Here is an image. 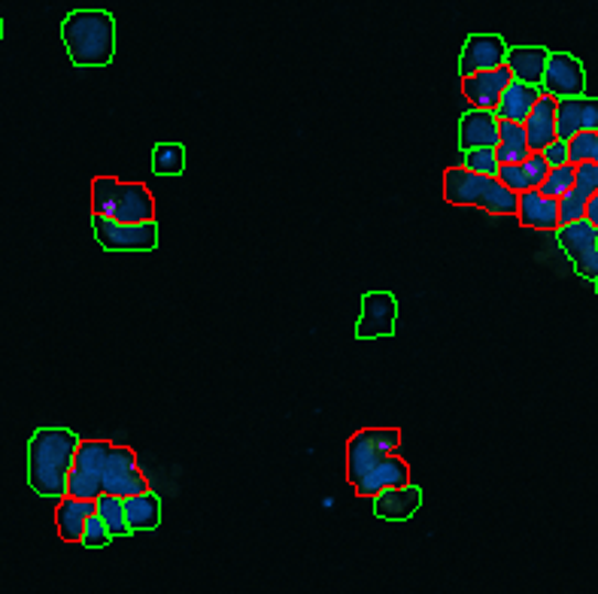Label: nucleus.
I'll return each instance as SVG.
<instances>
[{
	"label": "nucleus",
	"instance_id": "f257e3e1",
	"mask_svg": "<svg viewBox=\"0 0 598 594\" xmlns=\"http://www.w3.org/2000/svg\"><path fill=\"white\" fill-rule=\"evenodd\" d=\"M79 436L67 428H40L28 443V485L34 495L58 497L67 495V476L74 467Z\"/></svg>",
	"mask_w": 598,
	"mask_h": 594
},
{
	"label": "nucleus",
	"instance_id": "f03ea898",
	"mask_svg": "<svg viewBox=\"0 0 598 594\" xmlns=\"http://www.w3.org/2000/svg\"><path fill=\"white\" fill-rule=\"evenodd\" d=\"M62 40L76 67H107L116 58V19L107 10H74L62 22Z\"/></svg>",
	"mask_w": 598,
	"mask_h": 594
},
{
	"label": "nucleus",
	"instance_id": "7ed1b4c3",
	"mask_svg": "<svg viewBox=\"0 0 598 594\" xmlns=\"http://www.w3.org/2000/svg\"><path fill=\"white\" fill-rule=\"evenodd\" d=\"M444 197L452 206H477L492 216H516L520 209V194L511 192L499 176L474 173L462 164L444 173Z\"/></svg>",
	"mask_w": 598,
	"mask_h": 594
},
{
	"label": "nucleus",
	"instance_id": "20e7f679",
	"mask_svg": "<svg viewBox=\"0 0 598 594\" xmlns=\"http://www.w3.org/2000/svg\"><path fill=\"white\" fill-rule=\"evenodd\" d=\"M92 216L116 218V222H152L156 218V197L143 182L95 176V182H92Z\"/></svg>",
	"mask_w": 598,
	"mask_h": 594
},
{
	"label": "nucleus",
	"instance_id": "39448f33",
	"mask_svg": "<svg viewBox=\"0 0 598 594\" xmlns=\"http://www.w3.org/2000/svg\"><path fill=\"white\" fill-rule=\"evenodd\" d=\"M402 446L398 428H365L355 431L346 443V483L355 485L383 455H392Z\"/></svg>",
	"mask_w": 598,
	"mask_h": 594
},
{
	"label": "nucleus",
	"instance_id": "423d86ee",
	"mask_svg": "<svg viewBox=\"0 0 598 594\" xmlns=\"http://www.w3.org/2000/svg\"><path fill=\"white\" fill-rule=\"evenodd\" d=\"M95 240L107 252H152L159 246V225L152 222H116L92 216Z\"/></svg>",
	"mask_w": 598,
	"mask_h": 594
},
{
	"label": "nucleus",
	"instance_id": "0eeeda50",
	"mask_svg": "<svg viewBox=\"0 0 598 594\" xmlns=\"http://www.w3.org/2000/svg\"><path fill=\"white\" fill-rule=\"evenodd\" d=\"M113 443L107 440H79L74 467L67 476V495L98 500L104 495V464Z\"/></svg>",
	"mask_w": 598,
	"mask_h": 594
},
{
	"label": "nucleus",
	"instance_id": "6e6552de",
	"mask_svg": "<svg viewBox=\"0 0 598 594\" xmlns=\"http://www.w3.org/2000/svg\"><path fill=\"white\" fill-rule=\"evenodd\" d=\"M556 240H559L562 252L568 255V261L574 270L589 282L598 279V228L592 222H572V225H559L556 230Z\"/></svg>",
	"mask_w": 598,
	"mask_h": 594
},
{
	"label": "nucleus",
	"instance_id": "1a4fd4ad",
	"mask_svg": "<svg viewBox=\"0 0 598 594\" xmlns=\"http://www.w3.org/2000/svg\"><path fill=\"white\" fill-rule=\"evenodd\" d=\"M104 492L116 497H131L149 492V483L140 464H137L135 449L110 446L107 464H104Z\"/></svg>",
	"mask_w": 598,
	"mask_h": 594
},
{
	"label": "nucleus",
	"instance_id": "9d476101",
	"mask_svg": "<svg viewBox=\"0 0 598 594\" xmlns=\"http://www.w3.org/2000/svg\"><path fill=\"white\" fill-rule=\"evenodd\" d=\"M395 322H398V301L389 291H367L362 298V315L355 325V337L359 339H380L395 334Z\"/></svg>",
	"mask_w": 598,
	"mask_h": 594
},
{
	"label": "nucleus",
	"instance_id": "9b49d317",
	"mask_svg": "<svg viewBox=\"0 0 598 594\" xmlns=\"http://www.w3.org/2000/svg\"><path fill=\"white\" fill-rule=\"evenodd\" d=\"M541 88L553 95L556 100L562 97H577L584 95L586 88V71L580 61L568 55V52H549L547 71H544V83Z\"/></svg>",
	"mask_w": 598,
	"mask_h": 594
},
{
	"label": "nucleus",
	"instance_id": "f8f14e48",
	"mask_svg": "<svg viewBox=\"0 0 598 594\" xmlns=\"http://www.w3.org/2000/svg\"><path fill=\"white\" fill-rule=\"evenodd\" d=\"M513 83V73L508 64L492 67V71L471 73L462 76V95L464 100L477 109H499V100L504 95V88Z\"/></svg>",
	"mask_w": 598,
	"mask_h": 594
},
{
	"label": "nucleus",
	"instance_id": "ddd939ff",
	"mask_svg": "<svg viewBox=\"0 0 598 594\" xmlns=\"http://www.w3.org/2000/svg\"><path fill=\"white\" fill-rule=\"evenodd\" d=\"M580 131H598V97L577 95L556 100V137L572 140Z\"/></svg>",
	"mask_w": 598,
	"mask_h": 594
},
{
	"label": "nucleus",
	"instance_id": "4468645a",
	"mask_svg": "<svg viewBox=\"0 0 598 594\" xmlns=\"http://www.w3.org/2000/svg\"><path fill=\"white\" fill-rule=\"evenodd\" d=\"M504 58H508V43H504V36L471 34L464 40L462 58H459V76H471V73L501 67Z\"/></svg>",
	"mask_w": 598,
	"mask_h": 594
},
{
	"label": "nucleus",
	"instance_id": "2eb2a0df",
	"mask_svg": "<svg viewBox=\"0 0 598 594\" xmlns=\"http://www.w3.org/2000/svg\"><path fill=\"white\" fill-rule=\"evenodd\" d=\"M499 112L495 109H468L459 121V149H495L499 145Z\"/></svg>",
	"mask_w": 598,
	"mask_h": 594
},
{
	"label": "nucleus",
	"instance_id": "dca6fc26",
	"mask_svg": "<svg viewBox=\"0 0 598 594\" xmlns=\"http://www.w3.org/2000/svg\"><path fill=\"white\" fill-rule=\"evenodd\" d=\"M407 483H410V467H407V461H404L398 452H392V455H383V458H380L377 464L353 485V488L359 497H374L380 495L383 488Z\"/></svg>",
	"mask_w": 598,
	"mask_h": 594
},
{
	"label": "nucleus",
	"instance_id": "f3484780",
	"mask_svg": "<svg viewBox=\"0 0 598 594\" xmlns=\"http://www.w3.org/2000/svg\"><path fill=\"white\" fill-rule=\"evenodd\" d=\"M423 507V488L416 485H392L374 495V516L386 521H407Z\"/></svg>",
	"mask_w": 598,
	"mask_h": 594
},
{
	"label": "nucleus",
	"instance_id": "a211bd4d",
	"mask_svg": "<svg viewBox=\"0 0 598 594\" xmlns=\"http://www.w3.org/2000/svg\"><path fill=\"white\" fill-rule=\"evenodd\" d=\"M516 218L523 222L525 228L535 230H559V201L547 197L541 188H528L520 194V209Z\"/></svg>",
	"mask_w": 598,
	"mask_h": 594
},
{
	"label": "nucleus",
	"instance_id": "6ab92c4d",
	"mask_svg": "<svg viewBox=\"0 0 598 594\" xmlns=\"http://www.w3.org/2000/svg\"><path fill=\"white\" fill-rule=\"evenodd\" d=\"M525 125V137H528V149L532 152H544L553 140H556V97L544 95L537 97V104L528 112Z\"/></svg>",
	"mask_w": 598,
	"mask_h": 594
},
{
	"label": "nucleus",
	"instance_id": "aec40b11",
	"mask_svg": "<svg viewBox=\"0 0 598 594\" xmlns=\"http://www.w3.org/2000/svg\"><path fill=\"white\" fill-rule=\"evenodd\" d=\"M95 512V500L86 497L64 495L58 497V509H55V525H58V537L64 543H79L83 531H86V519Z\"/></svg>",
	"mask_w": 598,
	"mask_h": 594
},
{
	"label": "nucleus",
	"instance_id": "412c9836",
	"mask_svg": "<svg viewBox=\"0 0 598 594\" xmlns=\"http://www.w3.org/2000/svg\"><path fill=\"white\" fill-rule=\"evenodd\" d=\"M549 52L544 46H511L504 64L511 67L516 83L541 85L544 83V71H547Z\"/></svg>",
	"mask_w": 598,
	"mask_h": 594
},
{
	"label": "nucleus",
	"instance_id": "4be33fe9",
	"mask_svg": "<svg viewBox=\"0 0 598 594\" xmlns=\"http://www.w3.org/2000/svg\"><path fill=\"white\" fill-rule=\"evenodd\" d=\"M541 95H544V88H541V85L516 83V79H513V83L504 88V95H501L499 109H495V112H499V119L525 121Z\"/></svg>",
	"mask_w": 598,
	"mask_h": 594
},
{
	"label": "nucleus",
	"instance_id": "5701e85b",
	"mask_svg": "<svg viewBox=\"0 0 598 594\" xmlns=\"http://www.w3.org/2000/svg\"><path fill=\"white\" fill-rule=\"evenodd\" d=\"M125 516H128V528L131 533L156 531L161 525V500L152 492H140V495L125 497Z\"/></svg>",
	"mask_w": 598,
	"mask_h": 594
},
{
	"label": "nucleus",
	"instance_id": "b1692460",
	"mask_svg": "<svg viewBox=\"0 0 598 594\" xmlns=\"http://www.w3.org/2000/svg\"><path fill=\"white\" fill-rule=\"evenodd\" d=\"M528 137H525L523 121H508L501 119L499 125V145H495V155L501 164H520L528 158Z\"/></svg>",
	"mask_w": 598,
	"mask_h": 594
},
{
	"label": "nucleus",
	"instance_id": "393cba45",
	"mask_svg": "<svg viewBox=\"0 0 598 594\" xmlns=\"http://www.w3.org/2000/svg\"><path fill=\"white\" fill-rule=\"evenodd\" d=\"M95 509H98V516L104 519V525L110 528L113 540L131 533V528H128V516H125V497L107 495V492H104V495L95 500Z\"/></svg>",
	"mask_w": 598,
	"mask_h": 594
},
{
	"label": "nucleus",
	"instance_id": "a878e982",
	"mask_svg": "<svg viewBox=\"0 0 598 594\" xmlns=\"http://www.w3.org/2000/svg\"><path fill=\"white\" fill-rule=\"evenodd\" d=\"M185 170V149L180 143H159L152 149V173L156 176H180Z\"/></svg>",
	"mask_w": 598,
	"mask_h": 594
},
{
	"label": "nucleus",
	"instance_id": "bb28decb",
	"mask_svg": "<svg viewBox=\"0 0 598 594\" xmlns=\"http://www.w3.org/2000/svg\"><path fill=\"white\" fill-rule=\"evenodd\" d=\"M574 176H577V168H574L572 161H568V164H559V168H549L547 180L541 182V192L559 201L562 194L574 188Z\"/></svg>",
	"mask_w": 598,
	"mask_h": 594
},
{
	"label": "nucleus",
	"instance_id": "cd10ccee",
	"mask_svg": "<svg viewBox=\"0 0 598 594\" xmlns=\"http://www.w3.org/2000/svg\"><path fill=\"white\" fill-rule=\"evenodd\" d=\"M568 161H598V131H580L568 140Z\"/></svg>",
	"mask_w": 598,
	"mask_h": 594
},
{
	"label": "nucleus",
	"instance_id": "c85d7f7f",
	"mask_svg": "<svg viewBox=\"0 0 598 594\" xmlns=\"http://www.w3.org/2000/svg\"><path fill=\"white\" fill-rule=\"evenodd\" d=\"M462 168L474 170V173H487V176H495L501 168V161L499 155H495V149L483 145V149H468V152H462Z\"/></svg>",
	"mask_w": 598,
	"mask_h": 594
},
{
	"label": "nucleus",
	"instance_id": "c756f323",
	"mask_svg": "<svg viewBox=\"0 0 598 594\" xmlns=\"http://www.w3.org/2000/svg\"><path fill=\"white\" fill-rule=\"evenodd\" d=\"M79 543L86 546V549H104V546L113 543L110 528L104 525V519L98 516V509L86 519V531H83V540H79Z\"/></svg>",
	"mask_w": 598,
	"mask_h": 594
},
{
	"label": "nucleus",
	"instance_id": "7c9ffc66",
	"mask_svg": "<svg viewBox=\"0 0 598 594\" xmlns=\"http://www.w3.org/2000/svg\"><path fill=\"white\" fill-rule=\"evenodd\" d=\"M586 194H580L577 188H572V192H565L559 197V222L562 225H572V222H580V218H586Z\"/></svg>",
	"mask_w": 598,
	"mask_h": 594
},
{
	"label": "nucleus",
	"instance_id": "2f4dec72",
	"mask_svg": "<svg viewBox=\"0 0 598 594\" xmlns=\"http://www.w3.org/2000/svg\"><path fill=\"white\" fill-rule=\"evenodd\" d=\"M495 176H499V180L504 182V185H508V188H511V192H516V194H523V192H528V188H535V185H532V180H528V173H525L523 161H520V164H501Z\"/></svg>",
	"mask_w": 598,
	"mask_h": 594
},
{
	"label": "nucleus",
	"instance_id": "473e14b6",
	"mask_svg": "<svg viewBox=\"0 0 598 594\" xmlns=\"http://www.w3.org/2000/svg\"><path fill=\"white\" fill-rule=\"evenodd\" d=\"M577 168V176H574V188L580 194H596L598 192V161H580L574 164Z\"/></svg>",
	"mask_w": 598,
	"mask_h": 594
},
{
	"label": "nucleus",
	"instance_id": "72a5a7b5",
	"mask_svg": "<svg viewBox=\"0 0 598 594\" xmlns=\"http://www.w3.org/2000/svg\"><path fill=\"white\" fill-rule=\"evenodd\" d=\"M523 168H525V173H528L532 185L541 188V182L547 180V173H549V164H547V158H544V152H528V158L523 161Z\"/></svg>",
	"mask_w": 598,
	"mask_h": 594
},
{
	"label": "nucleus",
	"instance_id": "f704fd0d",
	"mask_svg": "<svg viewBox=\"0 0 598 594\" xmlns=\"http://www.w3.org/2000/svg\"><path fill=\"white\" fill-rule=\"evenodd\" d=\"M544 158H547L549 168H559V164H568V140H553V143L544 149Z\"/></svg>",
	"mask_w": 598,
	"mask_h": 594
},
{
	"label": "nucleus",
	"instance_id": "c9c22d12",
	"mask_svg": "<svg viewBox=\"0 0 598 594\" xmlns=\"http://www.w3.org/2000/svg\"><path fill=\"white\" fill-rule=\"evenodd\" d=\"M586 222H592L598 228V192L589 194V201H586Z\"/></svg>",
	"mask_w": 598,
	"mask_h": 594
},
{
	"label": "nucleus",
	"instance_id": "e433bc0d",
	"mask_svg": "<svg viewBox=\"0 0 598 594\" xmlns=\"http://www.w3.org/2000/svg\"><path fill=\"white\" fill-rule=\"evenodd\" d=\"M0 43H3V19H0Z\"/></svg>",
	"mask_w": 598,
	"mask_h": 594
},
{
	"label": "nucleus",
	"instance_id": "4c0bfd02",
	"mask_svg": "<svg viewBox=\"0 0 598 594\" xmlns=\"http://www.w3.org/2000/svg\"><path fill=\"white\" fill-rule=\"evenodd\" d=\"M596 294H598V279H596Z\"/></svg>",
	"mask_w": 598,
	"mask_h": 594
}]
</instances>
